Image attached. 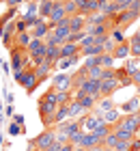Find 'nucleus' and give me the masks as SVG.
<instances>
[{"label": "nucleus", "mask_w": 140, "mask_h": 151, "mask_svg": "<svg viewBox=\"0 0 140 151\" xmlns=\"http://www.w3.org/2000/svg\"><path fill=\"white\" fill-rule=\"evenodd\" d=\"M2 71H4V73H9V71H11V65H6V63H2Z\"/></svg>", "instance_id": "43"}, {"label": "nucleus", "mask_w": 140, "mask_h": 151, "mask_svg": "<svg viewBox=\"0 0 140 151\" xmlns=\"http://www.w3.org/2000/svg\"><path fill=\"white\" fill-rule=\"evenodd\" d=\"M82 67H84V69H90V67H99V56H88V58H84Z\"/></svg>", "instance_id": "35"}, {"label": "nucleus", "mask_w": 140, "mask_h": 151, "mask_svg": "<svg viewBox=\"0 0 140 151\" xmlns=\"http://www.w3.org/2000/svg\"><path fill=\"white\" fill-rule=\"evenodd\" d=\"M54 91H62V93H73V73H65V71H58L52 76V86Z\"/></svg>", "instance_id": "5"}, {"label": "nucleus", "mask_w": 140, "mask_h": 151, "mask_svg": "<svg viewBox=\"0 0 140 151\" xmlns=\"http://www.w3.org/2000/svg\"><path fill=\"white\" fill-rule=\"evenodd\" d=\"M118 142H121V140H118V138H116V134L112 132V134L108 136V138L101 142V145H103V147H108V149H116V145H118Z\"/></svg>", "instance_id": "33"}, {"label": "nucleus", "mask_w": 140, "mask_h": 151, "mask_svg": "<svg viewBox=\"0 0 140 151\" xmlns=\"http://www.w3.org/2000/svg\"><path fill=\"white\" fill-rule=\"evenodd\" d=\"M112 56L116 60H127L131 56V47H129V41H125V43H116L114 52H112Z\"/></svg>", "instance_id": "15"}, {"label": "nucleus", "mask_w": 140, "mask_h": 151, "mask_svg": "<svg viewBox=\"0 0 140 151\" xmlns=\"http://www.w3.org/2000/svg\"><path fill=\"white\" fill-rule=\"evenodd\" d=\"M131 80H134V86H136V88H140V69H138L134 76H131Z\"/></svg>", "instance_id": "41"}, {"label": "nucleus", "mask_w": 140, "mask_h": 151, "mask_svg": "<svg viewBox=\"0 0 140 151\" xmlns=\"http://www.w3.org/2000/svg\"><path fill=\"white\" fill-rule=\"evenodd\" d=\"M138 69H140V67H138Z\"/></svg>", "instance_id": "50"}, {"label": "nucleus", "mask_w": 140, "mask_h": 151, "mask_svg": "<svg viewBox=\"0 0 140 151\" xmlns=\"http://www.w3.org/2000/svg\"><path fill=\"white\" fill-rule=\"evenodd\" d=\"M54 142H56V127H47V129H43L39 136L30 138L28 147H32V149H37V151H47Z\"/></svg>", "instance_id": "4"}, {"label": "nucleus", "mask_w": 140, "mask_h": 151, "mask_svg": "<svg viewBox=\"0 0 140 151\" xmlns=\"http://www.w3.org/2000/svg\"><path fill=\"white\" fill-rule=\"evenodd\" d=\"M84 114H88V112L82 108V104H80V101H75V99H71V101H69V119L78 121V119H82Z\"/></svg>", "instance_id": "20"}, {"label": "nucleus", "mask_w": 140, "mask_h": 151, "mask_svg": "<svg viewBox=\"0 0 140 151\" xmlns=\"http://www.w3.org/2000/svg\"><path fill=\"white\" fill-rule=\"evenodd\" d=\"M45 54H47V43L41 39H32V43L28 45V56H30L32 65L37 67L45 60Z\"/></svg>", "instance_id": "6"}, {"label": "nucleus", "mask_w": 140, "mask_h": 151, "mask_svg": "<svg viewBox=\"0 0 140 151\" xmlns=\"http://www.w3.org/2000/svg\"><path fill=\"white\" fill-rule=\"evenodd\" d=\"M78 121H80V125H82V132H95V129L101 125V119H99L95 112L84 114L82 119H78Z\"/></svg>", "instance_id": "8"}, {"label": "nucleus", "mask_w": 140, "mask_h": 151, "mask_svg": "<svg viewBox=\"0 0 140 151\" xmlns=\"http://www.w3.org/2000/svg\"><path fill=\"white\" fill-rule=\"evenodd\" d=\"M80 60H82V54H78V56H71V58H62V60H58L56 69H58V71H65V69H69V67H75Z\"/></svg>", "instance_id": "24"}, {"label": "nucleus", "mask_w": 140, "mask_h": 151, "mask_svg": "<svg viewBox=\"0 0 140 151\" xmlns=\"http://www.w3.org/2000/svg\"><path fill=\"white\" fill-rule=\"evenodd\" d=\"M2 63H4V60H0V67H2Z\"/></svg>", "instance_id": "48"}, {"label": "nucleus", "mask_w": 140, "mask_h": 151, "mask_svg": "<svg viewBox=\"0 0 140 151\" xmlns=\"http://www.w3.org/2000/svg\"><path fill=\"white\" fill-rule=\"evenodd\" d=\"M110 37H112L114 43H125V41H129V37L125 35V30H121V28H114V30L110 32Z\"/></svg>", "instance_id": "30"}, {"label": "nucleus", "mask_w": 140, "mask_h": 151, "mask_svg": "<svg viewBox=\"0 0 140 151\" xmlns=\"http://www.w3.org/2000/svg\"><path fill=\"white\" fill-rule=\"evenodd\" d=\"M6 132H9V136H19V134L26 132V127H22V125H19V123H15V121H11L9 127H6Z\"/></svg>", "instance_id": "32"}, {"label": "nucleus", "mask_w": 140, "mask_h": 151, "mask_svg": "<svg viewBox=\"0 0 140 151\" xmlns=\"http://www.w3.org/2000/svg\"><path fill=\"white\" fill-rule=\"evenodd\" d=\"M112 108H118V104L114 101V97H101L99 101H97V106H95V114L99 116V114H103V112H108V110H112Z\"/></svg>", "instance_id": "13"}, {"label": "nucleus", "mask_w": 140, "mask_h": 151, "mask_svg": "<svg viewBox=\"0 0 140 151\" xmlns=\"http://www.w3.org/2000/svg\"><path fill=\"white\" fill-rule=\"evenodd\" d=\"M60 47L58 45H52V43H47V54H45V60L47 63H52V65H58V60H60Z\"/></svg>", "instance_id": "21"}, {"label": "nucleus", "mask_w": 140, "mask_h": 151, "mask_svg": "<svg viewBox=\"0 0 140 151\" xmlns=\"http://www.w3.org/2000/svg\"><path fill=\"white\" fill-rule=\"evenodd\" d=\"M99 145H101V140L97 138L95 132H84V134H82V142H80L82 149L90 151V149H95V147H99Z\"/></svg>", "instance_id": "12"}, {"label": "nucleus", "mask_w": 140, "mask_h": 151, "mask_svg": "<svg viewBox=\"0 0 140 151\" xmlns=\"http://www.w3.org/2000/svg\"><path fill=\"white\" fill-rule=\"evenodd\" d=\"M73 149H75V147L71 145V142H65V145H62V147H60L58 151H73Z\"/></svg>", "instance_id": "42"}, {"label": "nucleus", "mask_w": 140, "mask_h": 151, "mask_svg": "<svg viewBox=\"0 0 140 151\" xmlns=\"http://www.w3.org/2000/svg\"><path fill=\"white\" fill-rule=\"evenodd\" d=\"M118 110L123 114H136L140 110V97L134 95V97H129L127 101H123V104H118Z\"/></svg>", "instance_id": "11"}, {"label": "nucleus", "mask_w": 140, "mask_h": 151, "mask_svg": "<svg viewBox=\"0 0 140 151\" xmlns=\"http://www.w3.org/2000/svg\"><path fill=\"white\" fill-rule=\"evenodd\" d=\"M114 127H121V129H125V132H129V134L138 136V129H140V119H138L136 114H123V116H121V121H118Z\"/></svg>", "instance_id": "7"}, {"label": "nucleus", "mask_w": 140, "mask_h": 151, "mask_svg": "<svg viewBox=\"0 0 140 151\" xmlns=\"http://www.w3.org/2000/svg\"><path fill=\"white\" fill-rule=\"evenodd\" d=\"M138 136H140V129H138Z\"/></svg>", "instance_id": "49"}, {"label": "nucleus", "mask_w": 140, "mask_h": 151, "mask_svg": "<svg viewBox=\"0 0 140 151\" xmlns=\"http://www.w3.org/2000/svg\"><path fill=\"white\" fill-rule=\"evenodd\" d=\"M114 2L121 6V11H127L129 6H131V2H134V0H114Z\"/></svg>", "instance_id": "38"}, {"label": "nucleus", "mask_w": 140, "mask_h": 151, "mask_svg": "<svg viewBox=\"0 0 140 151\" xmlns=\"http://www.w3.org/2000/svg\"><path fill=\"white\" fill-rule=\"evenodd\" d=\"M121 116H123V112L118 110V108H112V110L99 114V119H101L103 123H108V125H116V123L121 121Z\"/></svg>", "instance_id": "18"}, {"label": "nucleus", "mask_w": 140, "mask_h": 151, "mask_svg": "<svg viewBox=\"0 0 140 151\" xmlns=\"http://www.w3.org/2000/svg\"><path fill=\"white\" fill-rule=\"evenodd\" d=\"M80 104H82V108L86 112H93L95 110V106H97V99L95 97H90V95H84V97L80 99Z\"/></svg>", "instance_id": "28"}, {"label": "nucleus", "mask_w": 140, "mask_h": 151, "mask_svg": "<svg viewBox=\"0 0 140 151\" xmlns=\"http://www.w3.org/2000/svg\"><path fill=\"white\" fill-rule=\"evenodd\" d=\"M86 32L93 37H108L110 35V26L108 24H101V26H86Z\"/></svg>", "instance_id": "23"}, {"label": "nucleus", "mask_w": 140, "mask_h": 151, "mask_svg": "<svg viewBox=\"0 0 140 151\" xmlns=\"http://www.w3.org/2000/svg\"><path fill=\"white\" fill-rule=\"evenodd\" d=\"M22 2H28V0H4V4L9 6V9H17Z\"/></svg>", "instance_id": "37"}, {"label": "nucleus", "mask_w": 140, "mask_h": 151, "mask_svg": "<svg viewBox=\"0 0 140 151\" xmlns=\"http://www.w3.org/2000/svg\"><path fill=\"white\" fill-rule=\"evenodd\" d=\"M82 50H80V45L78 43H71V41H67L65 45H60V56L62 58H71V56H78ZM60 58V60H62Z\"/></svg>", "instance_id": "19"}, {"label": "nucleus", "mask_w": 140, "mask_h": 151, "mask_svg": "<svg viewBox=\"0 0 140 151\" xmlns=\"http://www.w3.org/2000/svg\"><path fill=\"white\" fill-rule=\"evenodd\" d=\"M11 121H15V123H19V125H22V127H26V125H24V123H26V119H24V114H17V112H15V116H13Z\"/></svg>", "instance_id": "40"}, {"label": "nucleus", "mask_w": 140, "mask_h": 151, "mask_svg": "<svg viewBox=\"0 0 140 151\" xmlns=\"http://www.w3.org/2000/svg\"><path fill=\"white\" fill-rule=\"evenodd\" d=\"M2 112H4V110H2V104H0V116H2Z\"/></svg>", "instance_id": "44"}, {"label": "nucleus", "mask_w": 140, "mask_h": 151, "mask_svg": "<svg viewBox=\"0 0 140 151\" xmlns=\"http://www.w3.org/2000/svg\"><path fill=\"white\" fill-rule=\"evenodd\" d=\"M28 151H37V149H32V147H28Z\"/></svg>", "instance_id": "45"}, {"label": "nucleus", "mask_w": 140, "mask_h": 151, "mask_svg": "<svg viewBox=\"0 0 140 151\" xmlns=\"http://www.w3.org/2000/svg\"><path fill=\"white\" fill-rule=\"evenodd\" d=\"M136 116H138V119H140V110H138V112H136Z\"/></svg>", "instance_id": "46"}, {"label": "nucleus", "mask_w": 140, "mask_h": 151, "mask_svg": "<svg viewBox=\"0 0 140 151\" xmlns=\"http://www.w3.org/2000/svg\"><path fill=\"white\" fill-rule=\"evenodd\" d=\"M13 78H15L17 84H22L26 88L28 95H32L39 88V84H41V80L37 78V73H34V67H32V69H24V71H19V73H13Z\"/></svg>", "instance_id": "3"}, {"label": "nucleus", "mask_w": 140, "mask_h": 151, "mask_svg": "<svg viewBox=\"0 0 140 151\" xmlns=\"http://www.w3.org/2000/svg\"><path fill=\"white\" fill-rule=\"evenodd\" d=\"M103 71H106L103 67H90V69H86V76H88L90 80L101 82V80H103Z\"/></svg>", "instance_id": "29"}, {"label": "nucleus", "mask_w": 140, "mask_h": 151, "mask_svg": "<svg viewBox=\"0 0 140 151\" xmlns=\"http://www.w3.org/2000/svg\"><path fill=\"white\" fill-rule=\"evenodd\" d=\"M56 69V65H52V63H47V60H43L41 65H37L34 67V73H37V78L43 82V80H47V78H52V71Z\"/></svg>", "instance_id": "14"}, {"label": "nucleus", "mask_w": 140, "mask_h": 151, "mask_svg": "<svg viewBox=\"0 0 140 151\" xmlns=\"http://www.w3.org/2000/svg\"><path fill=\"white\" fill-rule=\"evenodd\" d=\"M101 2H112V0H101Z\"/></svg>", "instance_id": "47"}, {"label": "nucleus", "mask_w": 140, "mask_h": 151, "mask_svg": "<svg viewBox=\"0 0 140 151\" xmlns=\"http://www.w3.org/2000/svg\"><path fill=\"white\" fill-rule=\"evenodd\" d=\"M114 63H116V58L112 56V54H101L99 56V67H103V69H112V67H114Z\"/></svg>", "instance_id": "27"}, {"label": "nucleus", "mask_w": 140, "mask_h": 151, "mask_svg": "<svg viewBox=\"0 0 140 151\" xmlns=\"http://www.w3.org/2000/svg\"><path fill=\"white\" fill-rule=\"evenodd\" d=\"M82 58H88V56H101V54H106L103 50V45H88V47H82Z\"/></svg>", "instance_id": "25"}, {"label": "nucleus", "mask_w": 140, "mask_h": 151, "mask_svg": "<svg viewBox=\"0 0 140 151\" xmlns=\"http://www.w3.org/2000/svg\"><path fill=\"white\" fill-rule=\"evenodd\" d=\"M4 114H6V119H13V116H15V110H13V104H6V108H4Z\"/></svg>", "instance_id": "39"}, {"label": "nucleus", "mask_w": 140, "mask_h": 151, "mask_svg": "<svg viewBox=\"0 0 140 151\" xmlns=\"http://www.w3.org/2000/svg\"><path fill=\"white\" fill-rule=\"evenodd\" d=\"M2 97H4V101H6V104H13V101H15V95H13V93H9V91H6V84H4V91H2Z\"/></svg>", "instance_id": "36"}, {"label": "nucleus", "mask_w": 140, "mask_h": 151, "mask_svg": "<svg viewBox=\"0 0 140 151\" xmlns=\"http://www.w3.org/2000/svg\"><path fill=\"white\" fill-rule=\"evenodd\" d=\"M80 91H84L86 95H90V97H95L97 101L101 99V91H99V82L97 80H90V78H86L80 84Z\"/></svg>", "instance_id": "9"}, {"label": "nucleus", "mask_w": 140, "mask_h": 151, "mask_svg": "<svg viewBox=\"0 0 140 151\" xmlns=\"http://www.w3.org/2000/svg\"><path fill=\"white\" fill-rule=\"evenodd\" d=\"M99 91H101V97H112L116 91H121V84H118V80H101L99 82Z\"/></svg>", "instance_id": "10"}, {"label": "nucleus", "mask_w": 140, "mask_h": 151, "mask_svg": "<svg viewBox=\"0 0 140 151\" xmlns=\"http://www.w3.org/2000/svg\"><path fill=\"white\" fill-rule=\"evenodd\" d=\"M54 6H56V2H52V0H43V2L39 4V17L41 19H50Z\"/></svg>", "instance_id": "22"}, {"label": "nucleus", "mask_w": 140, "mask_h": 151, "mask_svg": "<svg viewBox=\"0 0 140 151\" xmlns=\"http://www.w3.org/2000/svg\"><path fill=\"white\" fill-rule=\"evenodd\" d=\"M114 134H116V138H118V140H123V142H131V140L136 138L134 134L125 132V129H121V127H114Z\"/></svg>", "instance_id": "31"}, {"label": "nucleus", "mask_w": 140, "mask_h": 151, "mask_svg": "<svg viewBox=\"0 0 140 151\" xmlns=\"http://www.w3.org/2000/svg\"><path fill=\"white\" fill-rule=\"evenodd\" d=\"M62 4H65L67 15H78V4H75L73 0H62Z\"/></svg>", "instance_id": "34"}, {"label": "nucleus", "mask_w": 140, "mask_h": 151, "mask_svg": "<svg viewBox=\"0 0 140 151\" xmlns=\"http://www.w3.org/2000/svg\"><path fill=\"white\" fill-rule=\"evenodd\" d=\"M4 151H6V149H4Z\"/></svg>", "instance_id": "51"}, {"label": "nucleus", "mask_w": 140, "mask_h": 151, "mask_svg": "<svg viewBox=\"0 0 140 151\" xmlns=\"http://www.w3.org/2000/svg\"><path fill=\"white\" fill-rule=\"evenodd\" d=\"M30 32H32V37H34V39L45 41V39H47V35L52 32V28H50V24H47V19H43V22H41V24H37V26H34V28H32Z\"/></svg>", "instance_id": "16"}, {"label": "nucleus", "mask_w": 140, "mask_h": 151, "mask_svg": "<svg viewBox=\"0 0 140 151\" xmlns=\"http://www.w3.org/2000/svg\"><path fill=\"white\" fill-rule=\"evenodd\" d=\"M69 28H71V32L86 30V17L84 15H69Z\"/></svg>", "instance_id": "17"}, {"label": "nucleus", "mask_w": 140, "mask_h": 151, "mask_svg": "<svg viewBox=\"0 0 140 151\" xmlns=\"http://www.w3.org/2000/svg\"><path fill=\"white\" fill-rule=\"evenodd\" d=\"M9 56H11V69L13 73H19V71H24V69H32V60L30 56H28V50L26 47H17V45H13L11 50H9Z\"/></svg>", "instance_id": "1"}, {"label": "nucleus", "mask_w": 140, "mask_h": 151, "mask_svg": "<svg viewBox=\"0 0 140 151\" xmlns=\"http://www.w3.org/2000/svg\"><path fill=\"white\" fill-rule=\"evenodd\" d=\"M32 32H19V35H15V45L17 47H26L28 50V45L32 43Z\"/></svg>", "instance_id": "26"}, {"label": "nucleus", "mask_w": 140, "mask_h": 151, "mask_svg": "<svg viewBox=\"0 0 140 151\" xmlns=\"http://www.w3.org/2000/svg\"><path fill=\"white\" fill-rule=\"evenodd\" d=\"M56 110H58V93L54 88H47L37 101V112H39L41 119H45V116L54 114Z\"/></svg>", "instance_id": "2"}]
</instances>
